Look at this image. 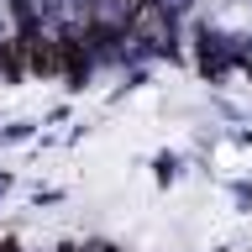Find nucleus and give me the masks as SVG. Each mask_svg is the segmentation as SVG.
<instances>
[{
    "mask_svg": "<svg viewBox=\"0 0 252 252\" xmlns=\"http://www.w3.org/2000/svg\"><path fill=\"white\" fill-rule=\"evenodd\" d=\"M126 5H131V11H147V5H153V0H126Z\"/></svg>",
    "mask_w": 252,
    "mask_h": 252,
    "instance_id": "1",
    "label": "nucleus"
}]
</instances>
